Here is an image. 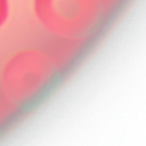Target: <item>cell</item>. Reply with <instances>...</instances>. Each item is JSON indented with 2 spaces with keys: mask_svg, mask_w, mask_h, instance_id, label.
<instances>
[{
  "mask_svg": "<svg viewBox=\"0 0 146 146\" xmlns=\"http://www.w3.org/2000/svg\"><path fill=\"white\" fill-rule=\"evenodd\" d=\"M8 17V0H0V26Z\"/></svg>",
  "mask_w": 146,
  "mask_h": 146,
  "instance_id": "cell-3",
  "label": "cell"
},
{
  "mask_svg": "<svg viewBox=\"0 0 146 146\" xmlns=\"http://www.w3.org/2000/svg\"><path fill=\"white\" fill-rule=\"evenodd\" d=\"M39 22L51 33L74 38L89 31L100 14V0H34Z\"/></svg>",
  "mask_w": 146,
  "mask_h": 146,
  "instance_id": "cell-1",
  "label": "cell"
},
{
  "mask_svg": "<svg viewBox=\"0 0 146 146\" xmlns=\"http://www.w3.org/2000/svg\"><path fill=\"white\" fill-rule=\"evenodd\" d=\"M52 73L50 58L38 50L16 54L3 68V89L7 96L21 102L36 92Z\"/></svg>",
  "mask_w": 146,
  "mask_h": 146,
  "instance_id": "cell-2",
  "label": "cell"
}]
</instances>
